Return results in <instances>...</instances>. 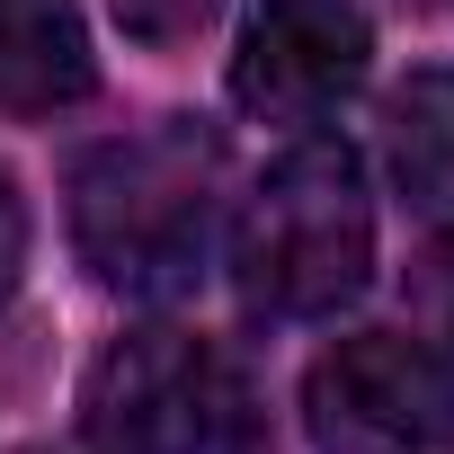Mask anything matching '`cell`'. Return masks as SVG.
Here are the masks:
<instances>
[{
	"instance_id": "obj_10",
	"label": "cell",
	"mask_w": 454,
	"mask_h": 454,
	"mask_svg": "<svg viewBox=\"0 0 454 454\" xmlns=\"http://www.w3.org/2000/svg\"><path fill=\"white\" fill-rule=\"evenodd\" d=\"M445 339H454V303H445ZM445 365H454V348H445Z\"/></svg>"
},
{
	"instance_id": "obj_9",
	"label": "cell",
	"mask_w": 454,
	"mask_h": 454,
	"mask_svg": "<svg viewBox=\"0 0 454 454\" xmlns=\"http://www.w3.org/2000/svg\"><path fill=\"white\" fill-rule=\"evenodd\" d=\"M19 277H27V196H19L10 169H0V303H10Z\"/></svg>"
},
{
	"instance_id": "obj_8",
	"label": "cell",
	"mask_w": 454,
	"mask_h": 454,
	"mask_svg": "<svg viewBox=\"0 0 454 454\" xmlns=\"http://www.w3.org/2000/svg\"><path fill=\"white\" fill-rule=\"evenodd\" d=\"M214 19H223V0H116V27H125L134 45H152V54L205 36Z\"/></svg>"
},
{
	"instance_id": "obj_6",
	"label": "cell",
	"mask_w": 454,
	"mask_h": 454,
	"mask_svg": "<svg viewBox=\"0 0 454 454\" xmlns=\"http://www.w3.org/2000/svg\"><path fill=\"white\" fill-rule=\"evenodd\" d=\"M98 90V45L72 0H0V116H63Z\"/></svg>"
},
{
	"instance_id": "obj_5",
	"label": "cell",
	"mask_w": 454,
	"mask_h": 454,
	"mask_svg": "<svg viewBox=\"0 0 454 454\" xmlns=\"http://www.w3.org/2000/svg\"><path fill=\"white\" fill-rule=\"evenodd\" d=\"M374 72L356 0H259L232 45V107L259 125H330Z\"/></svg>"
},
{
	"instance_id": "obj_2",
	"label": "cell",
	"mask_w": 454,
	"mask_h": 454,
	"mask_svg": "<svg viewBox=\"0 0 454 454\" xmlns=\"http://www.w3.org/2000/svg\"><path fill=\"white\" fill-rule=\"evenodd\" d=\"M232 277L259 321H339L374 286V187L356 143H286L232 214Z\"/></svg>"
},
{
	"instance_id": "obj_3",
	"label": "cell",
	"mask_w": 454,
	"mask_h": 454,
	"mask_svg": "<svg viewBox=\"0 0 454 454\" xmlns=\"http://www.w3.org/2000/svg\"><path fill=\"white\" fill-rule=\"evenodd\" d=\"M241 427V383L214 339L178 321L116 330L81 374V445L90 454H223Z\"/></svg>"
},
{
	"instance_id": "obj_7",
	"label": "cell",
	"mask_w": 454,
	"mask_h": 454,
	"mask_svg": "<svg viewBox=\"0 0 454 454\" xmlns=\"http://www.w3.org/2000/svg\"><path fill=\"white\" fill-rule=\"evenodd\" d=\"M383 169L419 214L454 223V63H427L383 98Z\"/></svg>"
},
{
	"instance_id": "obj_1",
	"label": "cell",
	"mask_w": 454,
	"mask_h": 454,
	"mask_svg": "<svg viewBox=\"0 0 454 454\" xmlns=\"http://www.w3.org/2000/svg\"><path fill=\"white\" fill-rule=\"evenodd\" d=\"M63 223L81 268L125 303H178L214 268L232 223V152L205 116H152L107 134L63 178Z\"/></svg>"
},
{
	"instance_id": "obj_4",
	"label": "cell",
	"mask_w": 454,
	"mask_h": 454,
	"mask_svg": "<svg viewBox=\"0 0 454 454\" xmlns=\"http://www.w3.org/2000/svg\"><path fill=\"white\" fill-rule=\"evenodd\" d=\"M312 454H445L454 445V365L410 330H348L303 365Z\"/></svg>"
}]
</instances>
